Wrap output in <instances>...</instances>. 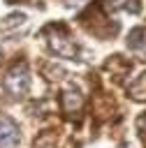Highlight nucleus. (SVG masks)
I'll return each mask as SVG.
<instances>
[{"label":"nucleus","mask_w":146,"mask_h":148,"mask_svg":"<svg viewBox=\"0 0 146 148\" xmlns=\"http://www.w3.org/2000/svg\"><path fill=\"white\" fill-rule=\"evenodd\" d=\"M127 92H130V97H132V99H137V102L146 99V72H144L137 81H132V83H130Z\"/></svg>","instance_id":"obj_6"},{"label":"nucleus","mask_w":146,"mask_h":148,"mask_svg":"<svg viewBox=\"0 0 146 148\" xmlns=\"http://www.w3.org/2000/svg\"><path fill=\"white\" fill-rule=\"evenodd\" d=\"M81 106H83V97H81L79 88H74V86L65 88L63 95H60V109H63L65 113H74V111H79Z\"/></svg>","instance_id":"obj_4"},{"label":"nucleus","mask_w":146,"mask_h":148,"mask_svg":"<svg viewBox=\"0 0 146 148\" xmlns=\"http://www.w3.org/2000/svg\"><path fill=\"white\" fill-rule=\"evenodd\" d=\"M16 146H19V127L9 118L0 116V148H16Z\"/></svg>","instance_id":"obj_3"},{"label":"nucleus","mask_w":146,"mask_h":148,"mask_svg":"<svg viewBox=\"0 0 146 148\" xmlns=\"http://www.w3.org/2000/svg\"><path fill=\"white\" fill-rule=\"evenodd\" d=\"M44 37L51 46V51L60 58H76L79 56V46L76 42L72 39L70 30L63 25V23H53V25H46L44 28Z\"/></svg>","instance_id":"obj_1"},{"label":"nucleus","mask_w":146,"mask_h":148,"mask_svg":"<svg viewBox=\"0 0 146 148\" xmlns=\"http://www.w3.org/2000/svg\"><path fill=\"white\" fill-rule=\"evenodd\" d=\"M30 86V74H28V65L25 62H16L7 74H5V90L12 97H23L28 92Z\"/></svg>","instance_id":"obj_2"},{"label":"nucleus","mask_w":146,"mask_h":148,"mask_svg":"<svg viewBox=\"0 0 146 148\" xmlns=\"http://www.w3.org/2000/svg\"><path fill=\"white\" fill-rule=\"evenodd\" d=\"M127 46L139 58H146V28H134L127 37Z\"/></svg>","instance_id":"obj_5"},{"label":"nucleus","mask_w":146,"mask_h":148,"mask_svg":"<svg viewBox=\"0 0 146 148\" xmlns=\"http://www.w3.org/2000/svg\"><path fill=\"white\" fill-rule=\"evenodd\" d=\"M23 21H25V14H9L5 21H0V37L7 35V32H12L14 28H19Z\"/></svg>","instance_id":"obj_7"},{"label":"nucleus","mask_w":146,"mask_h":148,"mask_svg":"<svg viewBox=\"0 0 146 148\" xmlns=\"http://www.w3.org/2000/svg\"><path fill=\"white\" fill-rule=\"evenodd\" d=\"M137 127H139L141 136L146 139V113H144V116H139V120H137Z\"/></svg>","instance_id":"obj_8"}]
</instances>
